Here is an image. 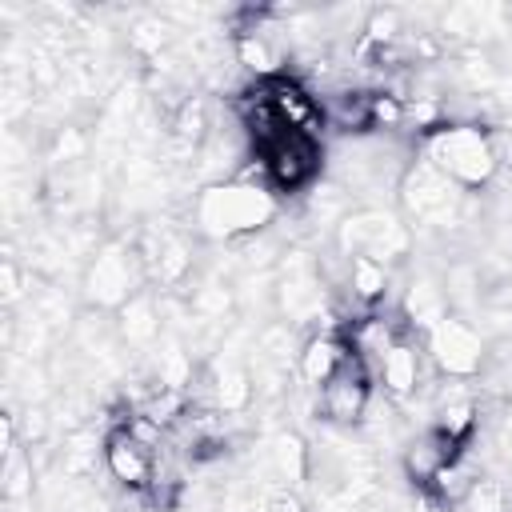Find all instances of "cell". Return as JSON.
Instances as JSON below:
<instances>
[{
  "label": "cell",
  "instance_id": "cell-8",
  "mask_svg": "<svg viewBox=\"0 0 512 512\" xmlns=\"http://www.w3.org/2000/svg\"><path fill=\"white\" fill-rule=\"evenodd\" d=\"M340 240H344V252L348 256H368V260H380V264H388L392 256H400L404 244H408L400 220L396 216H384V212H356V216H348Z\"/></svg>",
  "mask_w": 512,
  "mask_h": 512
},
{
  "label": "cell",
  "instance_id": "cell-2",
  "mask_svg": "<svg viewBox=\"0 0 512 512\" xmlns=\"http://www.w3.org/2000/svg\"><path fill=\"white\" fill-rule=\"evenodd\" d=\"M276 216V200L268 184H248V180H228L212 184L196 200V228L212 240H236L256 228H264Z\"/></svg>",
  "mask_w": 512,
  "mask_h": 512
},
{
  "label": "cell",
  "instance_id": "cell-10",
  "mask_svg": "<svg viewBox=\"0 0 512 512\" xmlns=\"http://www.w3.org/2000/svg\"><path fill=\"white\" fill-rule=\"evenodd\" d=\"M460 452H464V440H456V436H448L444 428L432 424L428 432H420V436L404 448V472H408L412 484L432 488V480H436Z\"/></svg>",
  "mask_w": 512,
  "mask_h": 512
},
{
  "label": "cell",
  "instance_id": "cell-4",
  "mask_svg": "<svg viewBox=\"0 0 512 512\" xmlns=\"http://www.w3.org/2000/svg\"><path fill=\"white\" fill-rule=\"evenodd\" d=\"M424 352H428V360H432L440 372H448V376H472V372H480V364H484V340H480V332H476L468 320L448 316V312H444L436 324H428Z\"/></svg>",
  "mask_w": 512,
  "mask_h": 512
},
{
  "label": "cell",
  "instance_id": "cell-12",
  "mask_svg": "<svg viewBox=\"0 0 512 512\" xmlns=\"http://www.w3.org/2000/svg\"><path fill=\"white\" fill-rule=\"evenodd\" d=\"M348 360H352V344H348L344 332H316V336L304 340V348H300V356H296V368H300V376H304L312 388H320V384H328Z\"/></svg>",
  "mask_w": 512,
  "mask_h": 512
},
{
  "label": "cell",
  "instance_id": "cell-9",
  "mask_svg": "<svg viewBox=\"0 0 512 512\" xmlns=\"http://www.w3.org/2000/svg\"><path fill=\"white\" fill-rule=\"evenodd\" d=\"M136 280H140L136 260H132V252H124V248H104V252L88 264V296H92L96 304H104V308L124 304V300L132 296Z\"/></svg>",
  "mask_w": 512,
  "mask_h": 512
},
{
  "label": "cell",
  "instance_id": "cell-7",
  "mask_svg": "<svg viewBox=\"0 0 512 512\" xmlns=\"http://www.w3.org/2000/svg\"><path fill=\"white\" fill-rule=\"evenodd\" d=\"M372 376H368V368L352 356L328 384H320L316 388V412H320V420H328V424H360L364 420V412H368V404H372Z\"/></svg>",
  "mask_w": 512,
  "mask_h": 512
},
{
  "label": "cell",
  "instance_id": "cell-1",
  "mask_svg": "<svg viewBox=\"0 0 512 512\" xmlns=\"http://www.w3.org/2000/svg\"><path fill=\"white\" fill-rule=\"evenodd\" d=\"M424 164H432L444 180H452L464 192L484 188L496 172H500V148L496 136L472 120H452V124H436L432 132H424L420 144Z\"/></svg>",
  "mask_w": 512,
  "mask_h": 512
},
{
  "label": "cell",
  "instance_id": "cell-6",
  "mask_svg": "<svg viewBox=\"0 0 512 512\" xmlns=\"http://www.w3.org/2000/svg\"><path fill=\"white\" fill-rule=\"evenodd\" d=\"M460 196H464V188L444 180L424 160H416V168H408V176H404V204H408L412 220H420V224H452L460 216Z\"/></svg>",
  "mask_w": 512,
  "mask_h": 512
},
{
  "label": "cell",
  "instance_id": "cell-13",
  "mask_svg": "<svg viewBox=\"0 0 512 512\" xmlns=\"http://www.w3.org/2000/svg\"><path fill=\"white\" fill-rule=\"evenodd\" d=\"M348 288L356 300L372 304L388 288V268L380 260H368V256H348Z\"/></svg>",
  "mask_w": 512,
  "mask_h": 512
},
{
  "label": "cell",
  "instance_id": "cell-5",
  "mask_svg": "<svg viewBox=\"0 0 512 512\" xmlns=\"http://www.w3.org/2000/svg\"><path fill=\"white\" fill-rule=\"evenodd\" d=\"M156 464H160V448H152L148 440H140L128 424H116L104 436V468H108V476L120 488H128V492H152Z\"/></svg>",
  "mask_w": 512,
  "mask_h": 512
},
{
  "label": "cell",
  "instance_id": "cell-3",
  "mask_svg": "<svg viewBox=\"0 0 512 512\" xmlns=\"http://www.w3.org/2000/svg\"><path fill=\"white\" fill-rule=\"evenodd\" d=\"M260 176L272 192H300L320 176V140L304 132H280L264 148H256Z\"/></svg>",
  "mask_w": 512,
  "mask_h": 512
},
{
  "label": "cell",
  "instance_id": "cell-11",
  "mask_svg": "<svg viewBox=\"0 0 512 512\" xmlns=\"http://www.w3.org/2000/svg\"><path fill=\"white\" fill-rule=\"evenodd\" d=\"M424 364H428V352H424L412 336H404V340H396L392 352L380 360L376 384H380L388 396L404 400V396H412V392L424 384Z\"/></svg>",
  "mask_w": 512,
  "mask_h": 512
}]
</instances>
